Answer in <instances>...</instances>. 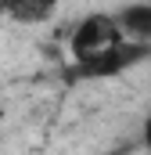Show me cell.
<instances>
[{"mask_svg": "<svg viewBox=\"0 0 151 155\" xmlns=\"http://www.w3.org/2000/svg\"><path fill=\"white\" fill-rule=\"evenodd\" d=\"M151 58V43L140 40H122L119 47L108 51H94V54H79L65 69V83H86V79H115L137 65H144Z\"/></svg>", "mask_w": 151, "mask_h": 155, "instance_id": "6da1fadb", "label": "cell"}, {"mask_svg": "<svg viewBox=\"0 0 151 155\" xmlns=\"http://www.w3.org/2000/svg\"><path fill=\"white\" fill-rule=\"evenodd\" d=\"M122 29L115 22L112 11H94L86 18L76 22V29L69 33V54L79 58V54H94V51H108V47H119L122 43Z\"/></svg>", "mask_w": 151, "mask_h": 155, "instance_id": "7a4b0ae2", "label": "cell"}, {"mask_svg": "<svg viewBox=\"0 0 151 155\" xmlns=\"http://www.w3.org/2000/svg\"><path fill=\"white\" fill-rule=\"evenodd\" d=\"M61 0H0V18H11L18 25H40L50 22Z\"/></svg>", "mask_w": 151, "mask_h": 155, "instance_id": "3957f363", "label": "cell"}, {"mask_svg": "<svg viewBox=\"0 0 151 155\" xmlns=\"http://www.w3.org/2000/svg\"><path fill=\"white\" fill-rule=\"evenodd\" d=\"M115 22L122 29L126 40H140V43H151V0H133L126 7L115 11Z\"/></svg>", "mask_w": 151, "mask_h": 155, "instance_id": "277c9868", "label": "cell"}, {"mask_svg": "<svg viewBox=\"0 0 151 155\" xmlns=\"http://www.w3.org/2000/svg\"><path fill=\"white\" fill-rule=\"evenodd\" d=\"M140 144H144V148L151 152V116L144 119V126H140Z\"/></svg>", "mask_w": 151, "mask_h": 155, "instance_id": "5b68a950", "label": "cell"}]
</instances>
